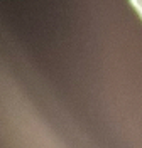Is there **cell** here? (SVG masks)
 Listing matches in <instances>:
<instances>
[{
  "label": "cell",
  "instance_id": "1",
  "mask_svg": "<svg viewBox=\"0 0 142 148\" xmlns=\"http://www.w3.org/2000/svg\"><path fill=\"white\" fill-rule=\"evenodd\" d=\"M135 3H137V5H139V9L142 10V0H135Z\"/></svg>",
  "mask_w": 142,
  "mask_h": 148
}]
</instances>
